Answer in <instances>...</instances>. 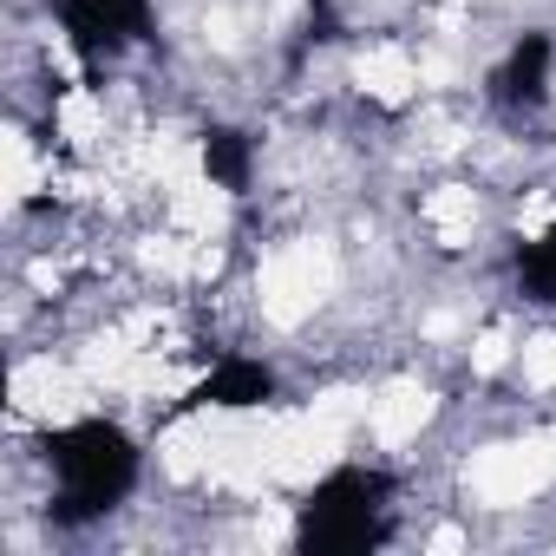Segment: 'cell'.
Listing matches in <instances>:
<instances>
[{
  "mask_svg": "<svg viewBox=\"0 0 556 556\" xmlns=\"http://www.w3.org/2000/svg\"><path fill=\"white\" fill-rule=\"evenodd\" d=\"M549 73H556V40H549V34H523V40L497 60V73H491V99H497L510 118H530V112L549 105Z\"/></svg>",
  "mask_w": 556,
  "mask_h": 556,
  "instance_id": "cell-4",
  "label": "cell"
},
{
  "mask_svg": "<svg viewBox=\"0 0 556 556\" xmlns=\"http://www.w3.org/2000/svg\"><path fill=\"white\" fill-rule=\"evenodd\" d=\"M393 491L400 478L380 465H334L295 510L302 556H367L393 536Z\"/></svg>",
  "mask_w": 556,
  "mask_h": 556,
  "instance_id": "cell-2",
  "label": "cell"
},
{
  "mask_svg": "<svg viewBox=\"0 0 556 556\" xmlns=\"http://www.w3.org/2000/svg\"><path fill=\"white\" fill-rule=\"evenodd\" d=\"M510 275H517L523 302H556V223L536 242H517L510 249Z\"/></svg>",
  "mask_w": 556,
  "mask_h": 556,
  "instance_id": "cell-7",
  "label": "cell"
},
{
  "mask_svg": "<svg viewBox=\"0 0 556 556\" xmlns=\"http://www.w3.org/2000/svg\"><path fill=\"white\" fill-rule=\"evenodd\" d=\"M275 400V374L255 354H216L210 374L190 387V406H216V413H249Z\"/></svg>",
  "mask_w": 556,
  "mask_h": 556,
  "instance_id": "cell-5",
  "label": "cell"
},
{
  "mask_svg": "<svg viewBox=\"0 0 556 556\" xmlns=\"http://www.w3.org/2000/svg\"><path fill=\"white\" fill-rule=\"evenodd\" d=\"M40 458L53 471V504H47L53 530H86L112 517L144 471V452L118 419H73L40 439Z\"/></svg>",
  "mask_w": 556,
  "mask_h": 556,
  "instance_id": "cell-1",
  "label": "cell"
},
{
  "mask_svg": "<svg viewBox=\"0 0 556 556\" xmlns=\"http://www.w3.org/2000/svg\"><path fill=\"white\" fill-rule=\"evenodd\" d=\"M60 27H66V47L79 53V66L99 73L125 47L151 40V0H60Z\"/></svg>",
  "mask_w": 556,
  "mask_h": 556,
  "instance_id": "cell-3",
  "label": "cell"
},
{
  "mask_svg": "<svg viewBox=\"0 0 556 556\" xmlns=\"http://www.w3.org/2000/svg\"><path fill=\"white\" fill-rule=\"evenodd\" d=\"M328 40H341V21H334V0H308V21H302V40H295L289 66H302V53H308V47H328Z\"/></svg>",
  "mask_w": 556,
  "mask_h": 556,
  "instance_id": "cell-8",
  "label": "cell"
},
{
  "mask_svg": "<svg viewBox=\"0 0 556 556\" xmlns=\"http://www.w3.org/2000/svg\"><path fill=\"white\" fill-rule=\"evenodd\" d=\"M203 177H210L216 190L242 197L249 177H255V144H249V131H236V125H210V131H203Z\"/></svg>",
  "mask_w": 556,
  "mask_h": 556,
  "instance_id": "cell-6",
  "label": "cell"
}]
</instances>
